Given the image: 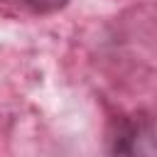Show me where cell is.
Here are the masks:
<instances>
[{
	"label": "cell",
	"instance_id": "7a4b0ae2",
	"mask_svg": "<svg viewBox=\"0 0 157 157\" xmlns=\"http://www.w3.org/2000/svg\"><path fill=\"white\" fill-rule=\"evenodd\" d=\"M0 2L22 7V10L34 12V15H49V12H56V10L69 5V0H0Z\"/></svg>",
	"mask_w": 157,
	"mask_h": 157
},
{
	"label": "cell",
	"instance_id": "6da1fadb",
	"mask_svg": "<svg viewBox=\"0 0 157 157\" xmlns=\"http://www.w3.org/2000/svg\"><path fill=\"white\" fill-rule=\"evenodd\" d=\"M108 157H155V123L140 110L118 115L108 130Z\"/></svg>",
	"mask_w": 157,
	"mask_h": 157
}]
</instances>
